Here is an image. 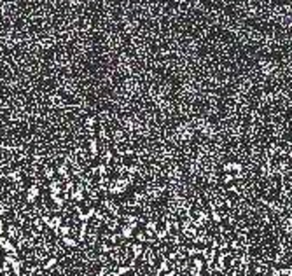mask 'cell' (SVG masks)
<instances>
[{
  "mask_svg": "<svg viewBox=\"0 0 292 276\" xmlns=\"http://www.w3.org/2000/svg\"><path fill=\"white\" fill-rule=\"evenodd\" d=\"M63 245H65V247H68V248H75V247H77V241L66 236V238H63Z\"/></svg>",
  "mask_w": 292,
  "mask_h": 276,
  "instance_id": "1",
  "label": "cell"
}]
</instances>
